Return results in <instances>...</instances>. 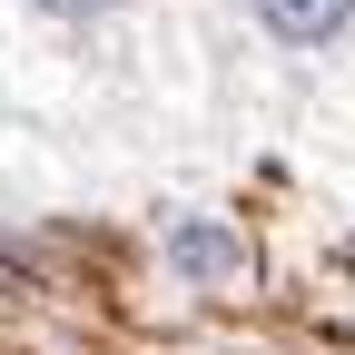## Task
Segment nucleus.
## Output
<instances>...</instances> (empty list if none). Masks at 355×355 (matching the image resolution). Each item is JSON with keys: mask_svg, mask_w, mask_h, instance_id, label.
Listing matches in <instances>:
<instances>
[{"mask_svg": "<svg viewBox=\"0 0 355 355\" xmlns=\"http://www.w3.org/2000/svg\"><path fill=\"white\" fill-rule=\"evenodd\" d=\"M247 20L277 40V50L316 60V50H336V40L355 30V0H247Z\"/></svg>", "mask_w": 355, "mask_h": 355, "instance_id": "1", "label": "nucleus"}, {"mask_svg": "<svg viewBox=\"0 0 355 355\" xmlns=\"http://www.w3.org/2000/svg\"><path fill=\"white\" fill-rule=\"evenodd\" d=\"M168 266L178 277H198V286H237V266H247V247L217 227V217H188V227L168 237Z\"/></svg>", "mask_w": 355, "mask_h": 355, "instance_id": "2", "label": "nucleus"}, {"mask_svg": "<svg viewBox=\"0 0 355 355\" xmlns=\"http://www.w3.org/2000/svg\"><path fill=\"white\" fill-rule=\"evenodd\" d=\"M30 10H40V20H60V30H99L119 0H30Z\"/></svg>", "mask_w": 355, "mask_h": 355, "instance_id": "3", "label": "nucleus"}]
</instances>
